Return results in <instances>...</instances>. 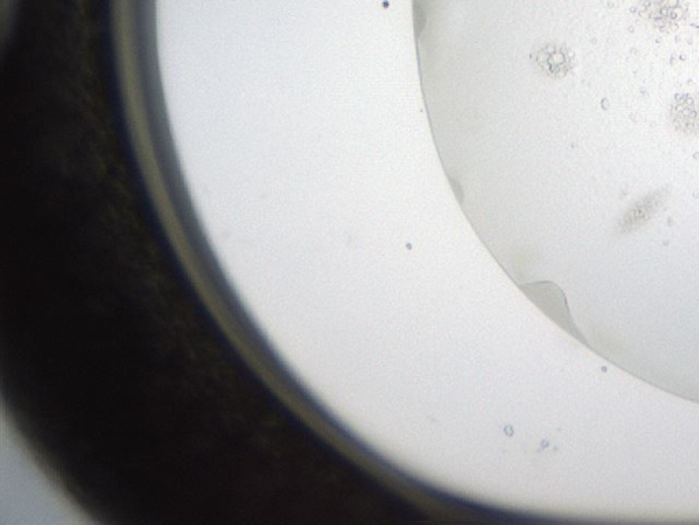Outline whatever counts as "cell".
<instances>
[{"instance_id":"2","label":"cell","mask_w":699,"mask_h":525,"mask_svg":"<svg viewBox=\"0 0 699 525\" xmlns=\"http://www.w3.org/2000/svg\"><path fill=\"white\" fill-rule=\"evenodd\" d=\"M669 119L678 132L687 134L699 133V98L689 93L678 95L669 107Z\"/></svg>"},{"instance_id":"1","label":"cell","mask_w":699,"mask_h":525,"mask_svg":"<svg viewBox=\"0 0 699 525\" xmlns=\"http://www.w3.org/2000/svg\"><path fill=\"white\" fill-rule=\"evenodd\" d=\"M530 61L538 73L549 78L567 77L575 66L573 51L558 43L542 44L530 54Z\"/></svg>"}]
</instances>
